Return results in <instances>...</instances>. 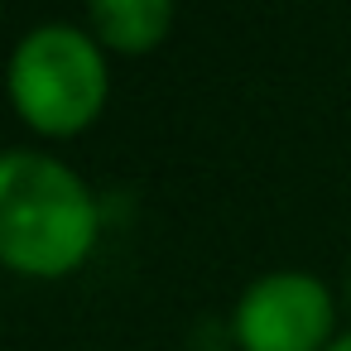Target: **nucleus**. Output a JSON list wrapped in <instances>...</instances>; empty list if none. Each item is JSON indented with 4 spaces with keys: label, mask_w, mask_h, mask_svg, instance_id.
<instances>
[{
    "label": "nucleus",
    "mask_w": 351,
    "mask_h": 351,
    "mask_svg": "<svg viewBox=\"0 0 351 351\" xmlns=\"http://www.w3.org/2000/svg\"><path fill=\"white\" fill-rule=\"evenodd\" d=\"M101 231V207L77 169L44 149L0 159V255L15 274H73Z\"/></svg>",
    "instance_id": "obj_1"
},
{
    "label": "nucleus",
    "mask_w": 351,
    "mask_h": 351,
    "mask_svg": "<svg viewBox=\"0 0 351 351\" xmlns=\"http://www.w3.org/2000/svg\"><path fill=\"white\" fill-rule=\"evenodd\" d=\"M322 351H351V327H346V332H337V337H332Z\"/></svg>",
    "instance_id": "obj_5"
},
{
    "label": "nucleus",
    "mask_w": 351,
    "mask_h": 351,
    "mask_svg": "<svg viewBox=\"0 0 351 351\" xmlns=\"http://www.w3.org/2000/svg\"><path fill=\"white\" fill-rule=\"evenodd\" d=\"M111 73L97 34L77 25H34L10 53V97L39 135H73L106 106Z\"/></svg>",
    "instance_id": "obj_2"
},
{
    "label": "nucleus",
    "mask_w": 351,
    "mask_h": 351,
    "mask_svg": "<svg viewBox=\"0 0 351 351\" xmlns=\"http://www.w3.org/2000/svg\"><path fill=\"white\" fill-rule=\"evenodd\" d=\"M231 332L241 351H322L337 337V298L308 269H269L241 289Z\"/></svg>",
    "instance_id": "obj_3"
},
{
    "label": "nucleus",
    "mask_w": 351,
    "mask_h": 351,
    "mask_svg": "<svg viewBox=\"0 0 351 351\" xmlns=\"http://www.w3.org/2000/svg\"><path fill=\"white\" fill-rule=\"evenodd\" d=\"M92 29L116 53L154 49L173 25V0H87Z\"/></svg>",
    "instance_id": "obj_4"
}]
</instances>
